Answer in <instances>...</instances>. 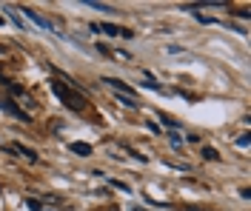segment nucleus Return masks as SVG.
<instances>
[{
    "label": "nucleus",
    "instance_id": "1",
    "mask_svg": "<svg viewBox=\"0 0 251 211\" xmlns=\"http://www.w3.org/2000/svg\"><path fill=\"white\" fill-rule=\"evenodd\" d=\"M51 92L63 100V106H69V109H75V112H83V106H86L83 92H72V89H69V86H63L60 80H51Z\"/></svg>",
    "mask_w": 251,
    "mask_h": 211
},
{
    "label": "nucleus",
    "instance_id": "2",
    "mask_svg": "<svg viewBox=\"0 0 251 211\" xmlns=\"http://www.w3.org/2000/svg\"><path fill=\"white\" fill-rule=\"evenodd\" d=\"M106 86H111V89H114L117 94H123V97H131V94H134V89L126 86L123 80H117V77H106Z\"/></svg>",
    "mask_w": 251,
    "mask_h": 211
},
{
    "label": "nucleus",
    "instance_id": "3",
    "mask_svg": "<svg viewBox=\"0 0 251 211\" xmlns=\"http://www.w3.org/2000/svg\"><path fill=\"white\" fill-rule=\"evenodd\" d=\"M97 29L106 32V34H111V37H134L128 29H123V26H111V23H103V26H97Z\"/></svg>",
    "mask_w": 251,
    "mask_h": 211
},
{
    "label": "nucleus",
    "instance_id": "4",
    "mask_svg": "<svg viewBox=\"0 0 251 211\" xmlns=\"http://www.w3.org/2000/svg\"><path fill=\"white\" fill-rule=\"evenodd\" d=\"M0 109H3V112H9V114H15L17 120H23V123H29V114H26V112H20V109H17V106L12 103V100H3V103H0Z\"/></svg>",
    "mask_w": 251,
    "mask_h": 211
},
{
    "label": "nucleus",
    "instance_id": "5",
    "mask_svg": "<svg viewBox=\"0 0 251 211\" xmlns=\"http://www.w3.org/2000/svg\"><path fill=\"white\" fill-rule=\"evenodd\" d=\"M69 148H72L77 157H89V154H92V146H89V143H72Z\"/></svg>",
    "mask_w": 251,
    "mask_h": 211
},
{
    "label": "nucleus",
    "instance_id": "6",
    "mask_svg": "<svg viewBox=\"0 0 251 211\" xmlns=\"http://www.w3.org/2000/svg\"><path fill=\"white\" fill-rule=\"evenodd\" d=\"M26 15H29L31 20H34V23H37V26H43V29H51V26H49V20H43V17L37 15V12H34V9H26Z\"/></svg>",
    "mask_w": 251,
    "mask_h": 211
},
{
    "label": "nucleus",
    "instance_id": "7",
    "mask_svg": "<svg viewBox=\"0 0 251 211\" xmlns=\"http://www.w3.org/2000/svg\"><path fill=\"white\" fill-rule=\"evenodd\" d=\"M86 6H89V9H97V12H111V6H106V3H97V0H86Z\"/></svg>",
    "mask_w": 251,
    "mask_h": 211
},
{
    "label": "nucleus",
    "instance_id": "8",
    "mask_svg": "<svg viewBox=\"0 0 251 211\" xmlns=\"http://www.w3.org/2000/svg\"><path fill=\"white\" fill-rule=\"evenodd\" d=\"M203 157H205V160H220V154L211 146H203Z\"/></svg>",
    "mask_w": 251,
    "mask_h": 211
},
{
    "label": "nucleus",
    "instance_id": "9",
    "mask_svg": "<svg viewBox=\"0 0 251 211\" xmlns=\"http://www.w3.org/2000/svg\"><path fill=\"white\" fill-rule=\"evenodd\" d=\"M160 117H163V123H166V126H169V129H180V126H177V123H174L172 117H169V114H160Z\"/></svg>",
    "mask_w": 251,
    "mask_h": 211
},
{
    "label": "nucleus",
    "instance_id": "10",
    "mask_svg": "<svg viewBox=\"0 0 251 211\" xmlns=\"http://www.w3.org/2000/svg\"><path fill=\"white\" fill-rule=\"evenodd\" d=\"M237 146H240V148L249 146V134H240V137H237Z\"/></svg>",
    "mask_w": 251,
    "mask_h": 211
},
{
    "label": "nucleus",
    "instance_id": "11",
    "mask_svg": "<svg viewBox=\"0 0 251 211\" xmlns=\"http://www.w3.org/2000/svg\"><path fill=\"white\" fill-rule=\"evenodd\" d=\"M29 209H31V211H40V209H43V206H40L37 200H29Z\"/></svg>",
    "mask_w": 251,
    "mask_h": 211
},
{
    "label": "nucleus",
    "instance_id": "12",
    "mask_svg": "<svg viewBox=\"0 0 251 211\" xmlns=\"http://www.w3.org/2000/svg\"><path fill=\"white\" fill-rule=\"evenodd\" d=\"M180 211H205V209H197V206H186V209H180Z\"/></svg>",
    "mask_w": 251,
    "mask_h": 211
},
{
    "label": "nucleus",
    "instance_id": "13",
    "mask_svg": "<svg viewBox=\"0 0 251 211\" xmlns=\"http://www.w3.org/2000/svg\"><path fill=\"white\" fill-rule=\"evenodd\" d=\"M128 211H146V209H140V206H131V209H128Z\"/></svg>",
    "mask_w": 251,
    "mask_h": 211
},
{
    "label": "nucleus",
    "instance_id": "14",
    "mask_svg": "<svg viewBox=\"0 0 251 211\" xmlns=\"http://www.w3.org/2000/svg\"><path fill=\"white\" fill-rule=\"evenodd\" d=\"M40 211H51V209H40Z\"/></svg>",
    "mask_w": 251,
    "mask_h": 211
},
{
    "label": "nucleus",
    "instance_id": "15",
    "mask_svg": "<svg viewBox=\"0 0 251 211\" xmlns=\"http://www.w3.org/2000/svg\"><path fill=\"white\" fill-rule=\"evenodd\" d=\"M0 26H3V17H0Z\"/></svg>",
    "mask_w": 251,
    "mask_h": 211
}]
</instances>
